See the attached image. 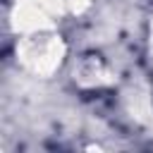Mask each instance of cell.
Segmentation results:
<instances>
[{
    "mask_svg": "<svg viewBox=\"0 0 153 153\" xmlns=\"http://www.w3.org/2000/svg\"><path fill=\"white\" fill-rule=\"evenodd\" d=\"M148 50H151V57H153V17H151V24H148Z\"/></svg>",
    "mask_w": 153,
    "mask_h": 153,
    "instance_id": "cell-4",
    "label": "cell"
},
{
    "mask_svg": "<svg viewBox=\"0 0 153 153\" xmlns=\"http://www.w3.org/2000/svg\"><path fill=\"white\" fill-rule=\"evenodd\" d=\"M91 2H93V0H67L72 14H81V12H86V10L91 7Z\"/></svg>",
    "mask_w": 153,
    "mask_h": 153,
    "instance_id": "cell-3",
    "label": "cell"
},
{
    "mask_svg": "<svg viewBox=\"0 0 153 153\" xmlns=\"http://www.w3.org/2000/svg\"><path fill=\"white\" fill-rule=\"evenodd\" d=\"M69 12L67 0H12L10 7V26L14 36L57 29L60 19Z\"/></svg>",
    "mask_w": 153,
    "mask_h": 153,
    "instance_id": "cell-2",
    "label": "cell"
},
{
    "mask_svg": "<svg viewBox=\"0 0 153 153\" xmlns=\"http://www.w3.org/2000/svg\"><path fill=\"white\" fill-rule=\"evenodd\" d=\"M14 57L26 74L48 79L60 72L67 57V45L57 29H41L14 38Z\"/></svg>",
    "mask_w": 153,
    "mask_h": 153,
    "instance_id": "cell-1",
    "label": "cell"
}]
</instances>
